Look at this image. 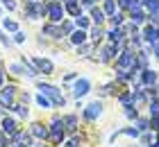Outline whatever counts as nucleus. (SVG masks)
<instances>
[{"instance_id": "nucleus-20", "label": "nucleus", "mask_w": 159, "mask_h": 147, "mask_svg": "<svg viewBox=\"0 0 159 147\" xmlns=\"http://www.w3.org/2000/svg\"><path fill=\"white\" fill-rule=\"evenodd\" d=\"M34 100H37V104H39L41 109H52V100H50L48 95L39 93V95H37V97H34Z\"/></svg>"}, {"instance_id": "nucleus-39", "label": "nucleus", "mask_w": 159, "mask_h": 147, "mask_svg": "<svg viewBox=\"0 0 159 147\" xmlns=\"http://www.w3.org/2000/svg\"><path fill=\"white\" fill-rule=\"evenodd\" d=\"M2 82H5V72L0 70V88H2Z\"/></svg>"}, {"instance_id": "nucleus-6", "label": "nucleus", "mask_w": 159, "mask_h": 147, "mask_svg": "<svg viewBox=\"0 0 159 147\" xmlns=\"http://www.w3.org/2000/svg\"><path fill=\"white\" fill-rule=\"evenodd\" d=\"M25 16L27 18H32V20H37V18H43L46 16V5L41 2H32V5H25Z\"/></svg>"}, {"instance_id": "nucleus-31", "label": "nucleus", "mask_w": 159, "mask_h": 147, "mask_svg": "<svg viewBox=\"0 0 159 147\" xmlns=\"http://www.w3.org/2000/svg\"><path fill=\"white\" fill-rule=\"evenodd\" d=\"M2 25H5V29H9V32H18V25L14 23V20H7V18H5Z\"/></svg>"}, {"instance_id": "nucleus-28", "label": "nucleus", "mask_w": 159, "mask_h": 147, "mask_svg": "<svg viewBox=\"0 0 159 147\" xmlns=\"http://www.w3.org/2000/svg\"><path fill=\"white\" fill-rule=\"evenodd\" d=\"M9 70L14 72V75H25V66H23V63H11Z\"/></svg>"}, {"instance_id": "nucleus-37", "label": "nucleus", "mask_w": 159, "mask_h": 147, "mask_svg": "<svg viewBox=\"0 0 159 147\" xmlns=\"http://www.w3.org/2000/svg\"><path fill=\"white\" fill-rule=\"evenodd\" d=\"M0 41H2V43H5V45H9V39H7V36H5L2 32H0Z\"/></svg>"}, {"instance_id": "nucleus-8", "label": "nucleus", "mask_w": 159, "mask_h": 147, "mask_svg": "<svg viewBox=\"0 0 159 147\" xmlns=\"http://www.w3.org/2000/svg\"><path fill=\"white\" fill-rule=\"evenodd\" d=\"M0 131L11 138V136L18 131V122L14 120V118H9V115H2V120H0Z\"/></svg>"}, {"instance_id": "nucleus-30", "label": "nucleus", "mask_w": 159, "mask_h": 147, "mask_svg": "<svg viewBox=\"0 0 159 147\" xmlns=\"http://www.w3.org/2000/svg\"><path fill=\"white\" fill-rule=\"evenodd\" d=\"M150 129L159 134V115H150Z\"/></svg>"}, {"instance_id": "nucleus-41", "label": "nucleus", "mask_w": 159, "mask_h": 147, "mask_svg": "<svg viewBox=\"0 0 159 147\" xmlns=\"http://www.w3.org/2000/svg\"><path fill=\"white\" fill-rule=\"evenodd\" d=\"M9 147H23V145H18V143H11V145H9Z\"/></svg>"}, {"instance_id": "nucleus-24", "label": "nucleus", "mask_w": 159, "mask_h": 147, "mask_svg": "<svg viewBox=\"0 0 159 147\" xmlns=\"http://www.w3.org/2000/svg\"><path fill=\"white\" fill-rule=\"evenodd\" d=\"M125 118H127V120H139V111H136L134 104L125 106Z\"/></svg>"}, {"instance_id": "nucleus-16", "label": "nucleus", "mask_w": 159, "mask_h": 147, "mask_svg": "<svg viewBox=\"0 0 159 147\" xmlns=\"http://www.w3.org/2000/svg\"><path fill=\"white\" fill-rule=\"evenodd\" d=\"M129 18H132L134 25H141L148 16H146V11H143V7H139V9H132V11H129Z\"/></svg>"}, {"instance_id": "nucleus-27", "label": "nucleus", "mask_w": 159, "mask_h": 147, "mask_svg": "<svg viewBox=\"0 0 159 147\" xmlns=\"http://www.w3.org/2000/svg\"><path fill=\"white\" fill-rule=\"evenodd\" d=\"M102 36H105V32H102V27H100V25H96V27L91 29V39L93 41H100Z\"/></svg>"}, {"instance_id": "nucleus-29", "label": "nucleus", "mask_w": 159, "mask_h": 147, "mask_svg": "<svg viewBox=\"0 0 159 147\" xmlns=\"http://www.w3.org/2000/svg\"><path fill=\"white\" fill-rule=\"evenodd\" d=\"M123 18H125V16H123L120 11H116V14H114V16H111V23H114V27H120V23H123Z\"/></svg>"}, {"instance_id": "nucleus-17", "label": "nucleus", "mask_w": 159, "mask_h": 147, "mask_svg": "<svg viewBox=\"0 0 159 147\" xmlns=\"http://www.w3.org/2000/svg\"><path fill=\"white\" fill-rule=\"evenodd\" d=\"M86 41V29H73V34H70V43L73 45H82Z\"/></svg>"}, {"instance_id": "nucleus-25", "label": "nucleus", "mask_w": 159, "mask_h": 147, "mask_svg": "<svg viewBox=\"0 0 159 147\" xmlns=\"http://www.w3.org/2000/svg\"><path fill=\"white\" fill-rule=\"evenodd\" d=\"M148 111H150V115H159V100L157 97L148 102Z\"/></svg>"}, {"instance_id": "nucleus-5", "label": "nucleus", "mask_w": 159, "mask_h": 147, "mask_svg": "<svg viewBox=\"0 0 159 147\" xmlns=\"http://www.w3.org/2000/svg\"><path fill=\"white\" fill-rule=\"evenodd\" d=\"M100 113H102V102H91L89 106H84V120L86 122H96L98 118H100Z\"/></svg>"}, {"instance_id": "nucleus-40", "label": "nucleus", "mask_w": 159, "mask_h": 147, "mask_svg": "<svg viewBox=\"0 0 159 147\" xmlns=\"http://www.w3.org/2000/svg\"><path fill=\"white\" fill-rule=\"evenodd\" d=\"M32 2H39V0H25V5H32Z\"/></svg>"}, {"instance_id": "nucleus-33", "label": "nucleus", "mask_w": 159, "mask_h": 147, "mask_svg": "<svg viewBox=\"0 0 159 147\" xmlns=\"http://www.w3.org/2000/svg\"><path fill=\"white\" fill-rule=\"evenodd\" d=\"M77 52L82 54V57H89V52H91V45H84V43H82V45H77Z\"/></svg>"}, {"instance_id": "nucleus-15", "label": "nucleus", "mask_w": 159, "mask_h": 147, "mask_svg": "<svg viewBox=\"0 0 159 147\" xmlns=\"http://www.w3.org/2000/svg\"><path fill=\"white\" fill-rule=\"evenodd\" d=\"M64 127H66V134H75L77 131V115H64Z\"/></svg>"}, {"instance_id": "nucleus-38", "label": "nucleus", "mask_w": 159, "mask_h": 147, "mask_svg": "<svg viewBox=\"0 0 159 147\" xmlns=\"http://www.w3.org/2000/svg\"><path fill=\"white\" fill-rule=\"evenodd\" d=\"M93 2L96 0H82V5H86V7H93Z\"/></svg>"}, {"instance_id": "nucleus-4", "label": "nucleus", "mask_w": 159, "mask_h": 147, "mask_svg": "<svg viewBox=\"0 0 159 147\" xmlns=\"http://www.w3.org/2000/svg\"><path fill=\"white\" fill-rule=\"evenodd\" d=\"M120 48H123V43H109V45L102 48V52H100V61H105V63L114 61V59L120 54Z\"/></svg>"}, {"instance_id": "nucleus-21", "label": "nucleus", "mask_w": 159, "mask_h": 147, "mask_svg": "<svg viewBox=\"0 0 159 147\" xmlns=\"http://www.w3.org/2000/svg\"><path fill=\"white\" fill-rule=\"evenodd\" d=\"M118 100H120L123 106H129V104H134V93H132V91H125V93L118 95Z\"/></svg>"}, {"instance_id": "nucleus-19", "label": "nucleus", "mask_w": 159, "mask_h": 147, "mask_svg": "<svg viewBox=\"0 0 159 147\" xmlns=\"http://www.w3.org/2000/svg\"><path fill=\"white\" fill-rule=\"evenodd\" d=\"M91 20L96 25H102V20H105V11L100 9V7H91Z\"/></svg>"}, {"instance_id": "nucleus-14", "label": "nucleus", "mask_w": 159, "mask_h": 147, "mask_svg": "<svg viewBox=\"0 0 159 147\" xmlns=\"http://www.w3.org/2000/svg\"><path fill=\"white\" fill-rule=\"evenodd\" d=\"M155 82H157V72L155 70H150V68L141 70V84L143 86H155Z\"/></svg>"}, {"instance_id": "nucleus-1", "label": "nucleus", "mask_w": 159, "mask_h": 147, "mask_svg": "<svg viewBox=\"0 0 159 147\" xmlns=\"http://www.w3.org/2000/svg\"><path fill=\"white\" fill-rule=\"evenodd\" d=\"M64 138H66V127H64V120H61L59 115H55L52 122H50V127H48V138H46V141H50L52 145H59Z\"/></svg>"}, {"instance_id": "nucleus-36", "label": "nucleus", "mask_w": 159, "mask_h": 147, "mask_svg": "<svg viewBox=\"0 0 159 147\" xmlns=\"http://www.w3.org/2000/svg\"><path fill=\"white\" fill-rule=\"evenodd\" d=\"M14 41H16V43H23V41H25V34H23V32H16V34H14Z\"/></svg>"}, {"instance_id": "nucleus-42", "label": "nucleus", "mask_w": 159, "mask_h": 147, "mask_svg": "<svg viewBox=\"0 0 159 147\" xmlns=\"http://www.w3.org/2000/svg\"><path fill=\"white\" fill-rule=\"evenodd\" d=\"M34 147H46V145H34Z\"/></svg>"}, {"instance_id": "nucleus-7", "label": "nucleus", "mask_w": 159, "mask_h": 147, "mask_svg": "<svg viewBox=\"0 0 159 147\" xmlns=\"http://www.w3.org/2000/svg\"><path fill=\"white\" fill-rule=\"evenodd\" d=\"M14 95H16V86H5L0 91V109H9L14 104Z\"/></svg>"}, {"instance_id": "nucleus-18", "label": "nucleus", "mask_w": 159, "mask_h": 147, "mask_svg": "<svg viewBox=\"0 0 159 147\" xmlns=\"http://www.w3.org/2000/svg\"><path fill=\"white\" fill-rule=\"evenodd\" d=\"M107 36H109L111 43H123V41H125V32H123V27H114Z\"/></svg>"}, {"instance_id": "nucleus-10", "label": "nucleus", "mask_w": 159, "mask_h": 147, "mask_svg": "<svg viewBox=\"0 0 159 147\" xmlns=\"http://www.w3.org/2000/svg\"><path fill=\"white\" fill-rule=\"evenodd\" d=\"M34 66L39 68V72H43V75H52L55 72V66L50 59H41V57H34Z\"/></svg>"}, {"instance_id": "nucleus-11", "label": "nucleus", "mask_w": 159, "mask_h": 147, "mask_svg": "<svg viewBox=\"0 0 159 147\" xmlns=\"http://www.w3.org/2000/svg\"><path fill=\"white\" fill-rule=\"evenodd\" d=\"M143 39H146V43H150V45H152V43H157L159 41V27L152 23V25H148L146 29H143Z\"/></svg>"}, {"instance_id": "nucleus-34", "label": "nucleus", "mask_w": 159, "mask_h": 147, "mask_svg": "<svg viewBox=\"0 0 159 147\" xmlns=\"http://www.w3.org/2000/svg\"><path fill=\"white\" fill-rule=\"evenodd\" d=\"M64 145H66V147H80V138L75 136V138H70V141H66Z\"/></svg>"}, {"instance_id": "nucleus-26", "label": "nucleus", "mask_w": 159, "mask_h": 147, "mask_svg": "<svg viewBox=\"0 0 159 147\" xmlns=\"http://www.w3.org/2000/svg\"><path fill=\"white\" fill-rule=\"evenodd\" d=\"M75 25H77V29H86V27H89V18L80 14V16L75 18Z\"/></svg>"}, {"instance_id": "nucleus-3", "label": "nucleus", "mask_w": 159, "mask_h": 147, "mask_svg": "<svg viewBox=\"0 0 159 147\" xmlns=\"http://www.w3.org/2000/svg\"><path fill=\"white\" fill-rule=\"evenodd\" d=\"M64 7H61V2H46V16L52 20V23H61L64 20Z\"/></svg>"}, {"instance_id": "nucleus-43", "label": "nucleus", "mask_w": 159, "mask_h": 147, "mask_svg": "<svg viewBox=\"0 0 159 147\" xmlns=\"http://www.w3.org/2000/svg\"><path fill=\"white\" fill-rule=\"evenodd\" d=\"M66 2H70V0H66Z\"/></svg>"}, {"instance_id": "nucleus-23", "label": "nucleus", "mask_w": 159, "mask_h": 147, "mask_svg": "<svg viewBox=\"0 0 159 147\" xmlns=\"http://www.w3.org/2000/svg\"><path fill=\"white\" fill-rule=\"evenodd\" d=\"M102 11H105V16H114V14H116V2H114V0H105Z\"/></svg>"}, {"instance_id": "nucleus-44", "label": "nucleus", "mask_w": 159, "mask_h": 147, "mask_svg": "<svg viewBox=\"0 0 159 147\" xmlns=\"http://www.w3.org/2000/svg\"><path fill=\"white\" fill-rule=\"evenodd\" d=\"M157 91H159V88H157Z\"/></svg>"}, {"instance_id": "nucleus-2", "label": "nucleus", "mask_w": 159, "mask_h": 147, "mask_svg": "<svg viewBox=\"0 0 159 147\" xmlns=\"http://www.w3.org/2000/svg\"><path fill=\"white\" fill-rule=\"evenodd\" d=\"M37 86H39V91H41L43 95H48V97L52 100V106H64V104H66L64 95H61L59 91H57L55 86H50V84H43V82H39Z\"/></svg>"}, {"instance_id": "nucleus-13", "label": "nucleus", "mask_w": 159, "mask_h": 147, "mask_svg": "<svg viewBox=\"0 0 159 147\" xmlns=\"http://www.w3.org/2000/svg\"><path fill=\"white\" fill-rule=\"evenodd\" d=\"M43 34H48V36H52V39H61V36H66L64 34V29L57 25V23H50V25H46L43 27Z\"/></svg>"}, {"instance_id": "nucleus-12", "label": "nucleus", "mask_w": 159, "mask_h": 147, "mask_svg": "<svg viewBox=\"0 0 159 147\" xmlns=\"http://www.w3.org/2000/svg\"><path fill=\"white\" fill-rule=\"evenodd\" d=\"M30 134L34 138H39V141H46V138H48V127L41 124V122H32L30 124Z\"/></svg>"}, {"instance_id": "nucleus-35", "label": "nucleus", "mask_w": 159, "mask_h": 147, "mask_svg": "<svg viewBox=\"0 0 159 147\" xmlns=\"http://www.w3.org/2000/svg\"><path fill=\"white\" fill-rule=\"evenodd\" d=\"M129 5H132V0H118V7H120V9H129Z\"/></svg>"}, {"instance_id": "nucleus-9", "label": "nucleus", "mask_w": 159, "mask_h": 147, "mask_svg": "<svg viewBox=\"0 0 159 147\" xmlns=\"http://www.w3.org/2000/svg\"><path fill=\"white\" fill-rule=\"evenodd\" d=\"M89 91H91V82H89L86 77H80L77 82H75V86H73V95L80 100V97H84Z\"/></svg>"}, {"instance_id": "nucleus-32", "label": "nucleus", "mask_w": 159, "mask_h": 147, "mask_svg": "<svg viewBox=\"0 0 159 147\" xmlns=\"http://www.w3.org/2000/svg\"><path fill=\"white\" fill-rule=\"evenodd\" d=\"M0 2H2V7H5V9H9V11L16 9V0H0Z\"/></svg>"}, {"instance_id": "nucleus-22", "label": "nucleus", "mask_w": 159, "mask_h": 147, "mask_svg": "<svg viewBox=\"0 0 159 147\" xmlns=\"http://www.w3.org/2000/svg\"><path fill=\"white\" fill-rule=\"evenodd\" d=\"M66 11L70 14V16H80L82 14V9H80V5H77V0H70V2H66Z\"/></svg>"}]
</instances>
